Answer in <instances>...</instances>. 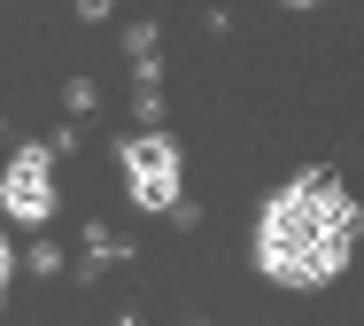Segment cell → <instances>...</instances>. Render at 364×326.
Returning <instances> with one entry per match:
<instances>
[{"label":"cell","mask_w":364,"mask_h":326,"mask_svg":"<svg viewBox=\"0 0 364 326\" xmlns=\"http://www.w3.org/2000/svg\"><path fill=\"white\" fill-rule=\"evenodd\" d=\"M357 248V202L333 171H294L256 218V272L279 288H326Z\"/></svg>","instance_id":"cell-1"},{"label":"cell","mask_w":364,"mask_h":326,"mask_svg":"<svg viewBox=\"0 0 364 326\" xmlns=\"http://www.w3.org/2000/svg\"><path fill=\"white\" fill-rule=\"evenodd\" d=\"M124 186L140 210H171L178 202V140H163V132L124 140Z\"/></svg>","instance_id":"cell-3"},{"label":"cell","mask_w":364,"mask_h":326,"mask_svg":"<svg viewBox=\"0 0 364 326\" xmlns=\"http://www.w3.org/2000/svg\"><path fill=\"white\" fill-rule=\"evenodd\" d=\"M0 210L16 226H47V210H55V156L39 140L8 156V171H0Z\"/></svg>","instance_id":"cell-2"},{"label":"cell","mask_w":364,"mask_h":326,"mask_svg":"<svg viewBox=\"0 0 364 326\" xmlns=\"http://www.w3.org/2000/svg\"><path fill=\"white\" fill-rule=\"evenodd\" d=\"M0 288H8V241H0Z\"/></svg>","instance_id":"cell-4"}]
</instances>
